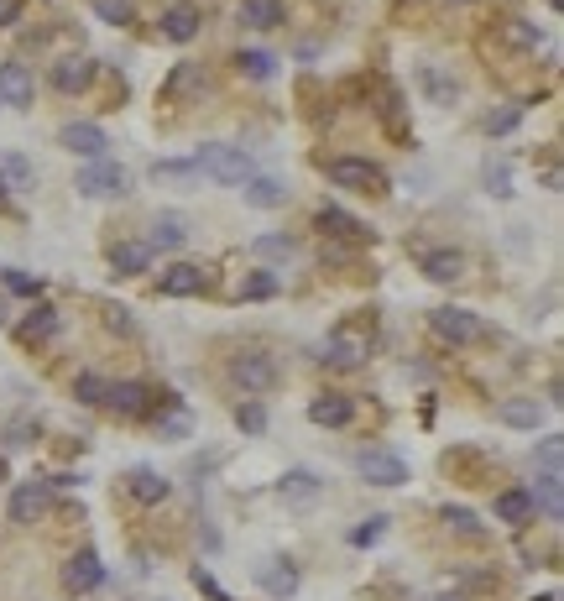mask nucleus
<instances>
[{"label":"nucleus","instance_id":"nucleus-1","mask_svg":"<svg viewBox=\"0 0 564 601\" xmlns=\"http://www.w3.org/2000/svg\"><path fill=\"white\" fill-rule=\"evenodd\" d=\"M324 178L350 194H387V168L371 157H324Z\"/></svg>","mask_w":564,"mask_h":601},{"label":"nucleus","instance_id":"nucleus-2","mask_svg":"<svg viewBox=\"0 0 564 601\" xmlns=\"http://www.w3.org/2000/svg\"><path fill=\"white\" fill-rule=\"evenodd\" d=\"M194 168H199L204 178H215V183H246V178L256 173L251 152H246V147H230V142H204V147L194 152Z\"/></svg>","mask_w":564,"mask_h":601},{"label":"nucleus","instance_id":"nucleus-3","mask_svg":"<svg viewBox=\"0 0 564 601\" xmlns=\"http://www.w3.org/2000/svg\"><path fill=\"white\" fill-rule=\"evenodd\" d=\"M230 382L241 387L246 398H262V392H272L282 382V372L267 351H241V356H230Z\"/></svg>","mask_w":564,"mask_h":601},{"label":"nucleus","instance_id":"nucleus-4","mask_svg":"<svg viewBox=\"0 0 564 601\" xmlns=\"http://www.w3.org/2000/svg\"><path fill=\"white\" fill-rule=\"evenodd\" d=\"M429 330L434 340L444 345H481L486 340V325L470 309H455V304H444V309H429Z\"/></svg>","mask_w":564,"mask_h":601},{"label":"nucleus","instance_id":"nucleus-5","mask_svg":"<svg viewBox=\"0 0 564 601\" xmlns=\"http://www.w3.org/2000/svg\"><path fill=\"white\" fill-rule=\"evenodd\" d=\"M74 189H79L84 199H121V194H131V173H126L121 163H110V157H100V163H84V168H79Z\"/></svg>","mask_w":564,"mask_h":601},{"label":"nucleus","instance_id":"nucleus-6","mask_svg":"<svg viewBox=\"0 0 564 601\" xmlns=\"http://www.w3.org/2000/svg\"><path fill=\"white\" fill-rule=\"evenodd\" d=\"M356 471H361V481H371V487H403V481H408V460L371 445V450L356 455Z\"/></svg>","mask_w":564,"mask_h":601},{"label":"nucleus","instance_id":"nucleus-7","mask_svg":"<svg viewBox=\"0 0 564 601\" xmlns=\"http://www.w3.org/2000/svg\"><path fill=\"white\" fill-rule=\"evenodd\" d=\"M105 408L115 413V419H147V413L157 408V392L147 382H110Z\"/></svg>","mask_w":564,"mask_h":601},{"label":"nucleus","instance_id":"nucleus-8","mask_svg":"<svg viewBox=\"0 0 564 601\" xmlns=\"http://www.w3.org/2000/svg\"><path fill=\"white\" fill-rule=\"evenodd\" d=\"M58 147L74 152V157H84V163H100L105 147H110V136H105V126H94V121H68V126L58 131Z\"/></svg>","mask_w":564,"mask_h":601},{"label":"nucleus","instance_id":"nucleus-9","mask_svg":"<svg viewBox=\"0 0 564 601\" xmlns=\"http://www.w3.org/2000/svg\"><path fill=\"white\" fill-rule=\"evenodd\" d=\"M47 502H53V481H16V492H11V523H37L47 513Z\"/></svg>","mask_w":564,"mask_h":601},{"label":"nucleus","instance_id":"nucleus-10","mask_svg":"<svg viewBox=\"0 0 564 601\" xmlns=\"http://www.w3.org/2000/svg\"><path fill=\"white\" fill-rule=\"evenodd\" d=\"M37 100V79H32V68L27 63H0V105H11V110H27Z\"/></svg>","mask_w":564,"mask_h":601},{"label":"nucleus","instance_id":"nucleus-11","mask_svg":"<svg viewBox=\"0 0 564 601\" xmlns=\"http://www.w3.org/2000/svg\"><path fill=\"white\" fill-rule=\"evenodd\" d=\"M491 518H497V523H507V528H523V523H533V518H538L533 492H528V487H502V492H497V502H491Z\"/></svg>","mask_w":564,"mask_h":601},{"label":"nucleus","instance_id":"nucleus-12","mask_svg":"<svg viewBox=\"0 0 564 601\" xmlns=\"http://www.w3.org/2000/svg\"><path fill=\"white\" fill-rule=\"evenodd\" d=\"M418 272L429 277V283H460V277H465V251L434 246V251H423V257H418Z\"/></svg>","mask_w":564,"mask_h":601},{"label":"nucleus","instance_id":"nucleus-13","mask_svg":"<svg viewBox=\"0 0 564 601\" xmlns=\"http://www.w3.org/2000/svg\"><path fill=\"white\" fill-rule=\"evenodd\" d=\"M199 27H204V11L194 6V0H178V6L162 11V37L178 42V48H183V42H194Z\"/></svg>","mask_w":564,"mask_h":601},{"label":"nucleus","instance_id":"nucleus-14","mask_svg":"<svg viewBox=\"0 0 564 601\" xmlns=\"http://www.w3.org/2000/svg\"><path fill=\"white\" fill-rule=\"evenodd\" d=\"M309 419L319 429H345L350 419H356V398H345V392H319V398L309 403Z\"/></svg>","mask_w":564,"mask_h":601},{"label":"nucleus","instance_id":"nucleus-15","mask_svg":"<svg viewBox=\"0 0 564 601\" xmlns=\"http://www.w3.org/2000/svg\"><path fill=\"white\" fill-rule=\"evenodd\" d=\"M100 581H105V565H100V554H94V549H79L74 560L63 565V586L74 591V596L94 591V586H100Z\"/></svg>","mask_w":564,"mask_h":601},{"label":"nucleus","instance_id":"nucleus-16","mask_svg":"<svg viewBox=\"0 0 564 601\" xmlns=\"http://www.w3.org/2000/svg\"><path fill=\"white\" fill-rule=\"evenodd\" d=\"M126 492H131L141 507H157V502L173 497V481L162 476V471H152V466H136V471L126 476Z\"/></svg>","mask_w":564,"mask_h":601},{"label":"nucleus","instance_id":"nucleus-17","mask_svg":"<svg viewBox=\"0 0 564 601\" xmlns=\"http://www.w3.org/2000/svg\"><path fill=\"white\" fill-rule=\"evenodd\" d=\"M162 298H199L204 288H209V277H204V267H194V262H178V267H168L162 272Z\"/></svg>","mask_w":564,"mask_h":601},{"label":"nucleus","instance_id":"nucleus-18","mask_svg":"<svg viewBox=\"0 0 564 601\" xmlns=\"http://www.w3.org/2000/svg\"><path fill=\"white\" fill-rule=\"evenodd\" d=\"M324 366H340V372H350V366H361L366 361V340L361 335H350V330H335L324 340Z\"/></svg>","mask_w":564,"mask_h":601},{"label":"nucleus","instance_id":"nucleus-19","mask_svg":"<svg viewBox=\"0 0 564 601\" xmlns=\"http://www.w3.org/2000/svg\"><path fill=\"white\" fill-rule=\"evenodd\" d=\"M241 27L246 32H277L282 21H288V6H282V0H241Z\"/></svg>","mask_w":564,"mask_h":601},{"label":"nucleus","instance_id":"nucleus-20","mask_svg":"<svg viewBox=\"0 0 564 601\" xmlns=\"http://www.w3.org/2000/svg\"><path fill=\"white\" fill-rule=\"evenodd\" d=\"M241 194H246L251 210H282V204H288V183L272 178V173H251Z\"/></svg>","mask_w":564,"mask_h":601},{"label":"nucleus","instance_id":"nucleus-21","mask_svg":"<svg viewBox=\"0 0 564 601\" xmlns=\"http://www.w3.org/2000/svg\"><path fill=\"white\" fill-rule=\"evenodd\" d=\"M94 74H100V63H94V58H63V63H53V84L63 89V95H84V89L94 84Z\"/></svg>","mask_w":564,"mask_h":601},{"label":"nucleus","instance_id":"nucleus-22","mask_svg":"<svg viewBox=\"0 0 564 601\" xmlns=\"http://www.w3.org/2000/svg\"><path fill=\"white\" fill-rule=\"evenodd\" d=\"M314 225L324 230V236H345V241H366L371 236L366 220H356L350 210H340V204H324V210L314 215Z\"/></svg>","mask_w":564,"mask_h":601},{"label":"nucleus","instance_id":"nucleus-23","mask_svg":"<svg viewBox=\"0 0 564 601\" xmlns=\"http://www.w3.org/2000/svg\"><path fill=\"white\" fill-rule=\"evenodd\" d=\"M53 335H58V309L53 304H32V314L16 325L21 345H42V340H53Z\"/></svg>","mask_w":564,"mask_h":601},{"label":"nucleus","instance_id":"nucleus-24","mask_svg":"<svg viewBox=\"0 0 564 601\" xmlns=\"http://www.w3.org/2000/svg\"><path fill=\"white\" fill-rule=\"evenodd\" d=\"M497 419L507 429H538V424H544V403H538V398H502Z\"/></svg>","mask_w":564,"mask_h":601},{"label":"nucleus","instance_id":"nucleus-25","mask_svg":"<svg viewBox=\"0 0 564 601\" xmlns=\"http://www.w3.org/2000/svg\"><path fill=\"white\" fill-rule=\"evenodd\" d=\"M147 267H152L147 241H121V246H110V272H115V277H136V272H147Z\"/></svg>","mask_w":564,"mask_h":601},{"label":"nucleus","instance_id":"nucleus-26","mask_svg":"<svg viewBox=\"0 0 564 601\" xmlns=\"http://www.w3.org/2000/svg\"><path fill=\"white\" fill-rule=\"evenodd\" d=\"M183 241H188V225H183V215H157V220H152L147 251H183Z\"/></svg>","mask_w":564,"mask_h":601},{"label":"nucleus","instance_id":"nucleus-27","mask_svg":"<svg viewBox=\"0 0 564 601\" xmlns=\"http://www.w3.org/2000/svg\"><path fill=\"white\" fill-rule=\"evenodd\" d=\"M277 293H282V277L272 267H256V272L241 277V304H267V298H277Z\"/></svg>","mask_w":564,"mask_h":601},{"label":"nucleus","instance_id":"nucleus-28","mask_svg":"<svg viewBox=\"0 0 564 601\" xmlns=\"http://www.w3.org/2000/svg\"><path fill=\"white\" fill-rule=\"evenodd\" d=\"M256 581H262V591H267V596L288 601V596L298 591V570H293V565H282V560H272V565L256 570Z\"/></svg>","mask_w":564,"mask_h":601},{"label":"nucleus","instance_id":"nucleus-29","mask_svg":"<svg viewBox=\"0 0 564 601\" xmlns=\"http://www.w3.org/2000/svg\"><path fill=\"white\" fill-rule=\"evenodd\" d=\"M528 492H533V507H544L549 518L564 513V476L559 471H544V476H538V487H528Z\"/></svg>","mask_w":564,"mask_h":601},{"label":"nucleus","instance_id":"nucleus-30","mask_svg":"<svg viewBox=\"0 0 564 601\" xmlns=\"http://www.w3.org/2000/svg\"><path fill=\"white\" fill-rule=\"evenodd\" d=\"M194 84H199V63H178L173 74L162 79L157 100H162V105H173V100H183V95H188V89H194Z\"/></svg>","mask_w":564,"mask_h":601},{"label":"nucleus","instance_id":"nucleus-31","mask_svg":"<svg viewBox=\"0 0 564 601\" xmlns=\"http://www.w3.org/2000/svg\"><path fill=\"white\" fill-rule=\"evenodd\" d=\"M235 68H241L246 79L262 84V79H272V74H277V58H272V53H262V48H241V53H235Z\"/></svg>","mask_w":564,"mask_h":601},{"label":"nucleus","instance_id":"nucleus-32","mask_svg":"<svg viewBox=\"0 0 564 601\" xmlns=\"http://www.w3.org/2000/svg\"><path fill=\"white\" fill-rule=\"evenodd\" d=\"M105 392H110V382H105L100 372H79V377H74V398H79L84 408H105Z\"/></svg>","mask_w":564,"mask_h":601},{"label":"nucleus","instance_id":"nucleus-33","mask_svg":"<svg viewBox=\"0 0 564 601\" xmlns=\"http://www.w3.org/2000/svg\"><path fill=\"white\" fill-rule=\"evenodd\" d=\"M152 178H157V183H194L199 168H194V157H188V163H178V157H162V163H152Z\"/></svg>","mask_w":564,"mask_h":601},{"label":"nucleus","instance_id":"nucleus-34","mask_svg":"<svg viewBox=\"0 0 564 601\" xmlns=\"http://www.w3.org/2000/svg\"><path fill=\"white\" fill-rule=\"evenodd\" d=\"M282 497H288V502H309V497H319V476H314V471H293V476H282Z\"/></svg>","mask_w":564,"mask_h":601},{"label":"nucleus","instance_id":"nucleus-35","mask_svg":"<svg viewBox=\"0 0 564 601\" xmlns=\"http://www.w3.org/2000/svg\"><path fill=\"white\" fill-rule=\"evenodd\" d=\"M94 16L110 21V27H131V21H136V0H94Z\"/></svg>","mask_w":564,"mask_h":601},{"label":"nucleus","instance_id":"nucleus-36","mask_svg":"<svg viewBox=\"0 0 564 601\" xmlns=\"http://www.w3.org/2000/svg\"><path fill=\"white\" fill-rule=\"evenodd\" d=\"M293 251H298L293 236H256V241H251V257H272V262L293 257Z\"/></svg>","mask_w":564,"mask_h":601},{"label":"nucleus","instance_id":"nucleus-37","mask_svg":"<svg viewBox=\"0 0 564 601\" xmlns=\"http://www.w3.org/2000/svg\"><path fill=\"white\" fill-rule=\"evenodd\" d=\"M0 283H6L11 293H21V298H42V277L21 272V267H0Z\"/></svg>","mask_w":564,"mask_h":601},{"label":"nucleus","instance_id":"nucleus-38","mask_svg":"<svg viewBox=\"0 0 564 601\" xmlns=\"http://www.w3.org/2000/svg\"><path fill=\"white\" fill-rule=\"evenodd\" d=\"M235 424H241L246 434H262V429H267V408L256 403V398H246V403H235Z\"/></svg>","mask_w":564,"mask_h":601},{"label":"nucleus","instance_id":"nucleus-39","mask_svg":"<svg viewBox=\"0 0 564 601\" xmlns=\"http://www.w3.org/2000/svg\"><path fill=\"white\" fill-rule=\"evenodd\" d=\"M517 121H523V105H507V110H491V115H486V131H491V136H507V131H512Z\"/></svg>","mask_w":564,"mask_h":601},{"label":"nucleus","instance_id":"nucleus-40","mask_svg":"<svg viewBox=\"0 0 564 601\" xmlns=\"http://www.w3.org/2000/svg\"><path fill=\"white\" fill-rule=\"evenodd\" d=\"M382 534H387V518L376 513V518H366V523L356 528V534H350V544H356V549H371V544L382 539Z\"/></svg>","mask_w":564,"mask_h":601},{"label":"nucleus","instance_id":"nucleus-41","mask_svg":"<svg viewBox=\"0 0 564 601\" xmlns=\"http://www.w3.org/2000/svg\"><path fill=\"white\" fill-rule=\"evenodd\" d=\"M444 523H450V528H460V534H481V518L476 513H470V507H444Z\"/></svg>","mask_w":564,"mask_h":601},{"label":"nucleus","instance_id":"nucleus-42","mask_svg":"<svg viewBox=\"0 0 564 601\" xmlns=\"http://www.w3.org/2000/svg\"><path fill=\"white\" fill-rule=\"evenodd\" d=\"M0 173H6L11 183H16V189H27V183H32V168H27V157H0Z\"/></svg>","mask_w":564,"mask_h":601},{"label":"nucleus","instance_id":"nucleus-43","mask_svg":"<svg viewBox=\"0 0 564 601\" xmlns=\"http://www.w3.org/2000/svg\"><path fill=\"white\" fill-rule=\"evenodd\" d=\"M538 460H544V471H559V460H564V439L549 434L544 445H538Z\"/></svg>","mask_w":564,"mask_h":601},{"label":"nucleus","instance_id":"nucleus-44","mask_svg":"<svg viewBox=\"0 0 564 601\" xmlns=\"http://www.w3.org/2000/svg\"><path fill=\"white\" fill-rule=\"evenodd\" d=\"M423 89L434 100H455V84H444V74H434V68H423Z\"/></svg>","mask_w":564,"mask_h":601},{"label":"nucleus","instance_id":"nucleus-45","mask_svg":"<svg viewBox=\"0 0 564 601\" xmlns=\"http://www.w3.org/2000/svg\"><path fill=\"white\" fill-rule=\"evenodd\" d=\"M194 586H199L204 596H215V601H230V596L220 591V581H215V575H209V570H194Z\"/></svg>","mask_w":564,"mask_h":601},{"label":"nucleus","instance_id":"nucleus-46","mask_svg":"<svg viewBox=\"0 0 564 601\" xmlns=\"http://www.w3.org/2000/svg\"><path fill=\"white\" fill-rule=\"evenodd\" d=\"M538 37H544V32H538V27H523V21L512 27V42H523V48H538Z\"/></svg>","mask_w":564,"mask_h":601},{"label":"nucleus","instance_id":"nucleus-47","mask_svg":"<svg viewBox=\"0 0 564 601\" xmlns=\"http://www.w3.org/2000/svg\"><path fill=\"white\" fill-rule=\"evenodd\" d=\"M21 21V0H0V27H16Z\"/></svg>","mask_w":564,"mask_h":601},{"label":"nucleus","instance_id":"nucleus-48","mask_svg":"<svg viewBox=\"0 0 564 601\" xmlns=\"http://www.w3.org/2000/svg\"><path fill=\"white\" fill-rule=\"evenodd\" d=\"M162 434H188V419H183V413H173V419H162Z\"/></svg>","mask_w":564,"mask_h":601},{"label":"nucleus","instance_id":"nucleus-49","mask_svg":"<svg viewBox=\"0 0 564 601\" xmlns=\"http://www.w3.org/2000/svg\"><path fill=\"white\" fill-rule=\"evenodd\" d=\"M0 481H6V460H0Z\"/></svg>","mask_w":564,"mask_h":601},{"label":"nucleus","instance_id":"nucleus-50","mask_svg":"<svg viewBox=\"0 0 564 601\" xmlns=\"http://www.w3.org/2000/svg\"><path fill=\"white\" fill-rule=\"evenodd\" d=\"M549 11H559V0H549Z\"/></svg>","mask_w":564,"mask_h":601},{"label":"nucleus","instance_id":"nucleus-51","mask_svg":"<svg viewBox=\"0 0 564 601\" xmlns=\"http://www.w3.org/2000/svg\"><path fill=\"white\" fill-rule=\"evenodd\" d=\"M455 6H465V0H455Z\"/></svg>","mask_w":564,"mask_h":601}]
</instances>
